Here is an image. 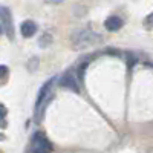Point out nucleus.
Returning <instances> with one entry per match:
<instances>
[{"label":"nucleus","mask_w":153,"mask_h":153,"mask_svg":"<svg viewBox=\"0 0 153 153\" xmlns=\"http://www.w3.org/2000/svg\"><path fill=\"white\" fill-rule=\"evenodd\" d=\"M28 153H52V143L46 138L45 133L37 132L32 136L31 147Z\"/></svg>","instance_id":"f257e3e1"},{"label":"nucleus","mask_w":153,"mask_h":153,"mask_svg":"<svg viewBox=\"0 0 153 153\" xmlns=\"http://www.w3.org/2000/svg\"><path fill=\"white\" fill-rule=\"evenodd\" d=\"M101 40V37L97 35L95 32H91V31H76L72 37V42L75 45L76 49H80V48H87V46H91L94 45L95 42H100Z\"/></svg>","instance_id":"f03ea898"},{"label":"nucleus","mask_w":153,"mask_h":153,"mask_svg":"<svg viewBox=\"0 0 153 153\" xmlns=\"http://www.w3.org/2000/svg\"><path fill=\"white\" fill-rule=\"evenodd\" d=\"M52 81L54 80H49L46 81L40 92H38V97H37V101H35V113H37V120H42V113H43V109H45V104L48 103V100L51 97V86H52Z\"/></svg>","instance_id":"7ed1b4c3"},{"label":"nucleus","mask_w":153,"mask_h":153,"mask_svg":"<svg viewBox=\"0 0 153 153\" xmlns=\"http://www.w3.org/2000/svg\"><path fill=\"white\" fill-rule=\"evenodd\" d=\"M0 25H2L3 31L8 34V37L14 38V22H12V14L11 9L6 6H0Z\"/></svg>","instance_id":"20e7f679"},{"label":"nucleus","mask_w":153,"mask_h":153,"mask_svg":"<svg viewBox=\"0 0 153 153\" xmlns=\"http://www.w3.org/2000/svg\"><path fill=\"white\" fill-rule=\"evenodd\" d=\"M60 84L63 87H68L74 92H78V81H75V76L72 72H66L65 75L60 78Z\"/></svg>","instance_id":"39448f33"},{"label":"nucleus","mask_w":153,"mask_h":153,"mask_svg":"<svg viewBox=\"0 0 153 153\" xmlns=\"http://www.w3.org/2000/svg\"><path fill=\"white\" fill-rule=\"evenodd\" d=\"M123 25H124V22H123L121 17H118V16H110V17H107L106 22H104V28H106L107 31H110V32H115V31L121 29Z\"/></svg>","instance_id":"423d86ee"},{"label":"nucleus","mask_w":153,"mask_h":153,"mask_svg":"<svg viewBox=\"0 0 153 153\" xmlns=\"http://www.w3.org/2000/svg\"><path fill=\"white\" fill-rule=\"evenodd\" d=\"M20 32H22L23 37L29 38V37H32V35L37 32V25H35L32 20H25V22L22 23V26H20Z\"/></svg>","instance_id":"0eeeda50"},{"label":"nucleus","mask_w":153,"mask_h":153,"mask_svg":"<svg viewBox=\"0 0 153 153\" xmlns=\"http://www.w3.org/2000/svg\"><path fill=\"white\" fill-rule=\"evenodd\" d=\"M6 107L3 104H0V129H5L6 127Z\"/></svg>","instance_id":"6e6552de"},{"label":"nucleus","mask_w":153,"mask_h":153,"mask_svg":"<svg viewBox=\"0 0 153 153\" xmlns=\"http://www.w3.org/2000/svg\"><path fill=\"white\" fill-rule=\"evenodd\" d=\"M8 74H9L8 68L3 66V65H0V80H5L6 76H8Z\"/></svg>","instance_id":"1a4fd4ad"},{"label":"nucleus","mask_w":153,"mask_h":153,"mask_svg":"<svg viewBox=\"0 0 153 153\" xmlns=\"http://www.w3.org/2000/svg\"><path fill=\"white\" fill-rule=\"evenodd\" d=\"M86 68H87V63H83V65L80 66V71H78V76L83 80L84 78V72H86Z\"/></svg>","instance_id":"9d476101"},{"label":"nucleus","mask_w":153,"mask_h":153,"mask_svg":"<svg viewBox=\"0 0 153 153\" xmlns=\"http://www.w3.org/2000/svg\"><path fill=\"white\" fill-rule=\"evenodd\" d=\"M48 3H51V5H58V3H61L63 0H46Z\"/></svg>","instance_id":"9b49d317"},{"label":"nucleus","mask_w":153,"mask_h":153,"mask_svg":"<svg viewBox=\"0 0 153 153\" xmlns=\"http://www.w3.org/2000/svg\"><path fill=\"white\" fill-rule=\"evenodd\" d=\"M2 31H3V28H2V25H0V34H2Z\"/></svg>","instance_id":"f8f14e48"}]
</instances>
